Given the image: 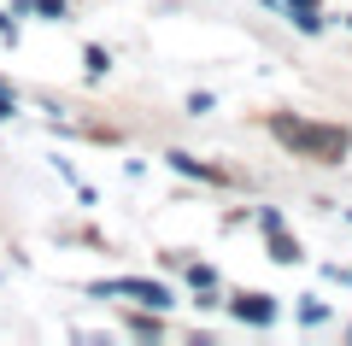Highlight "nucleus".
<instances>
[{
    "label": "nucleus",
    "instance_id": "obj_1",
    "mask_svg": "<svg viewBox=\"0 0 352 346\" xmlns=\"http://www.w3.org/2000/svg\"><path fill=\"white\" fill-rule=\"evenodd\" d=\"M94 294H129V299H141V305H153V311L170 305V288L164 282H112V288H94Z\"/></svg>",
    "mask_w": 352,
    "mask_h": 346
},
{
    "label": "nucleus",
    "instance_id": "obj_2",
    "mask_svg": "<svg viewBox=\"0 0 352 346\" xmlns=\"http://www.w3.org/2000/svg\"><path fill=\"white\" fill-rule=\"evenodd\" d=\"M235 317H247V323H270V317H276V305H270V299H264V294H241Z\"/></svg>",
    "mask_w": 352,
    "mask_h": 346
},
{
    "label": "nucleus",
    "instance_id": "obj_3",
    "mask_svg": "<svg viewBox=\"0 0 352 346\" xmlns=\"http://www.w3.org/2000/svg\"><path fill=\"white\" fill-rule=\"evenodd\" d=\"M18 12H41V18H65V0H24Z\"/></svg>",
    "mask_w": 352,
    "mask_h": 346
},
{
    "label": "nucleus",
    "instance_id": "obj_4",
    "mask_svg": "<svg viewBox=\"0 0 352 346\" xmlns=\"http://www.w3.org/2000/svg\"><path fill=\"white\" fill-rule=\"evenodd\" d=\"M270 259H276V264H294V259H300V247H294L288 235H276V241H270Z\"/></svg>",
    "mask_w": 352,
    "mask_h": 346
},
{
    "label": "nucleus",
    "instance_id": "obj_5",
    "mask_svg": "<svg viewBox=\"0 0 352 346\" xmlns=\"http://www.w3.org/2000/svg\"><path fill=\"white\" fill-rule=\"evenodd\" d=\"M0 118H12V100H6V94H0Z\"/></svg>",
    "mask_w": 352,
    "mask_h": 346
},
{
    "label": "nucleus",
    "instance_id": "obj_6",
    "mask_svg": "<svg viewBox=\"0 0 352 346\" xmlns=\"http://www.w3.org/2000/svg\"><path fill=\"white\" fill-rule=\"evenodd\" d=\"M6 30H12V24H6V12H0V36H6Z\"/></svg>",
    "mask_w": 352,
    "mask_h": 346
}]
</instances>
